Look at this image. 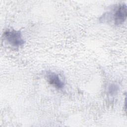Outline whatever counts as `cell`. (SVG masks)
I'll return each instance as SVG.
<instances>
[{"mask_svg":"<svg viewBox=\"0 0 127 127\" xmlns=\"http://www.w3.org/2000/svg\"><path fill=\"white\" fill-rule=\"evenodd\" d=\"M3 37L6 42L14 48H19L24 43L20 31L8 29L3 33Z\"/></svg>","mask_w":127,"mask_h":127,"instance_id":"obj_1","label":"cell"},{"mask_svg":"<svg viewBox=\"0 0 127 127\" xmlns=\"http://www.w3.org/2000/svg\"><path fill=\"white\" fill-rule=\"evenodd\" d=\"M127 6L125 4H122L118 6L114 10L113 14V18L115 25L123 24L127 18Z\"/></svg>","mask_w":127,"mask_h":127,"instance_id":"obj_2","label":"cell"},{"mask_svg":"<svg viewBox=\"0 0 127 127\" xmlns=\"http://www.w3.org/2000/svg\"><path fill=\"white\" fill-rule=\"evenodd\" d=\"M46 77L49 83L56 88L61 89L64 88V83L56 73L48 71L46 74Z\"/></svg>","mask_w":127,"mask_h":127,"instance_id":"obj_3","label":"cell"},{"mask_svg":"<svg viewBox=\"0 0 127 127\" xmlns=\"http://www.w3.org/2000/svg\"><path fill=\"white\" fill-rule=\"evenodd\" d=\"M117 91V87L115 85H111L109 88V92L111 94H114L116 91Z\"/></svg>","mask_w":127,"mask_h":127,"instance_id":"obj_4","label":"cell"}]
</instances>
